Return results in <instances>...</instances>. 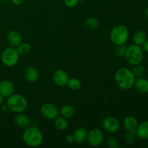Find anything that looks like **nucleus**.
<instances>
[{
    "label": "nucleus",
    "instance_id": "14",
    "mask_svg": "<svg viewBox=\"0 0 148 148\" xmlns=\"http://www.w3.org/2000/svg\"><path fill=\"white\" fill-rule=\"evenodd\" d=\"M24 77L27 82H35L38 79V71L33 66H27L24 70Z\"/></svg>",
    "mask_w": 148,
    "mask_h": 148
},
{
    "label": "nucleus",
    "instance_id": "23",
    "mask_svg": "<svg viewBox=\"0 0 148 148\" xmlns=\"http://www.w3.org/2000/svg\"><path fill=\"white\" fill-rule=\"evenodd\" d=\"M66 86H68V88L72 90L76 91L80 89L82 87V82L79 79L76 77L69 78Z\"/></svg>",
    "mask_w": 148,
    "mask_h": 148
},
{
    "label": "nucleus",
    "instance_id": "5",
    "mask_svg": "<svg viewBox=\"0 0 148 148\" xmlns=\"http://www.w3.org/2000/svg\"><path fill=\"white\" fill-rule=\"evenodd\" d=\"M124 58L130 64L134 65L141 64L143 60V51L140 46L132 44L127 46Z\"/></svg>",
    "mask_w": 148,
    "mask_h": 148
},
{
    "label": "nucleus",
    "instance_id": "24",
    "mask_svg": "<svg viewBox=\"0 0 148 148\" xmlns=\"http://www.w3.org/2000/svg\"><path fill=\"white\" fill-rule=\"evenodd\" d=\"M17 49L20 55L25 56V55H27V53H30V50H31V46H30V45L28 43H23V42H22L17 46Z\"/></svg>",
    "mask_w": 148,
    "mask_h": 148
},
{
    "label": "nucleus",
    "instance_id": "17",
    "mask_svg": "<svg viewBox=\"0 0 148 148\" xmlns=\"http://www.w3.org/2000/svg\"><path fill=\"white\" fill-rule=\"evenodd\" d=\"M59 114L61 116L66 119H71L75 116V108L70 104H65L61 107L59 110Z\"/></svg>",
    "mask_w": 148,
    "mask_h": 148
},
{
    "label": "nucleus",
    "instance_id": "15",
    "mask_svg": "<svg viewBox=\"0 0 148 148\" xmlns=\"http://www.w3.org/2000/svg\"><path fill=\"white\" fill-rule=\"evenodd\" d=\"M138 124L137 119L132 116H128L126 117L123 122V125L127 132H136Z\"/></svg>",
    "mask_w": 148,
    "mask_h": 148
},
{
    "label": "nucleus",
    "instance_id": "36",
    "mask_svg": "<svg viewBox=\"0 0 148 148\" xmlns=\"http://www.w3.org/2000/svg\"><path fill=\"white\" fill-rule=\"evenodd\" d=\"M1 109H0V116H1Z\"/></svg>",
    "mask_w": 148,
    "mask_h": 148
},
{
    "label": "nucleus",
    "instance_id": "31",
    "mask_svg": "<svg viewBox=\"0 0 148 148\" xmlns=\"http://www.w3.org/2000/svg\"><path fill=\"white\" fill-rule=\"evenodd\" d=\"M142 49H143V50H144L145 51L148 53V39H146L145 41L143 43V45H142Z\"/></svg>",
    "mask_w": 148,
    "mask_h": 148
},
{
    "label": "nucleus",
    "instance_id": "22",
    "mask_svg": "<svg viewBox=\"0 0 148 148\" xmlns=\"http://www.w3.org/2000/svg\"><path fill=\"white\" fill-rule=\"evenodd\" d=\"M146 39H147V36L143 30H138V31L135 32L133 36V41H134V44L140 46L145 41Z\"/></svg>",
    "mask_w": 148,
    "mask_h": 148
},
{
    "label": "nucleus",
    "instance_id": "19",
    "mask_svg": "<svg viewBox=\"0 0 148 148\" xmlns=\"http://www.w3.org/2000/svg\"><path fill=\"white\" fill-rule=\"evenodd\" d=\"M134 86L136 90L140 93H147L148 92V79L144 77H138L135 79Z\"/></svg>",
    "mask_w": 148,
    "mask_h": 148
},
{
    "label": "nucleus",
    "instance_id": "21",
    "mask_svg": "<svg viewBox=\"0 0 148 148\" xmlns=\"http://www.w3.org/2000/svg\"><path fill=\"white\" fill-rule=\"evenodd\" d=\"M99 25V21L96 17H89L86 18L84 21V27L85 29L89 30H95L98 27Z\"/></svg>",
    "mask_w": 148,
    "mask_h": 148
},
{
    "label": "nucleus",
    "instance_id": "8",
    "mask_svg": "<svg viewBox=\"0 0 148 148\" xmlns=\"http://www.w3.org/2000/svg\"><path fill=\"white\" fill-rule=\"evenodd\" d=\"M104 140V135L103 132L98 128L92 129L88 132L87 141L88 144L92 147H99L103 143Z\"/></svg>",
    "mask_w": 148,
    "mask_h": 148
},
{
    "label": "nucleus",
    "instance_id": "16",
    "mask_svg": "<svg viewBox=\"0 0 148 148\" xmlns=\"http://www.w3.org/2000/svg\"><path fill=\"white\" fill-rule=\"evenodd\" d=\"M75 142L77 144H82L87 140L88 132L83 127H78L73 132Z\"/></svg>",
    "mask_w": 148,
    "mask_h": 148
},
{
    "label": "nucleus",
    "instance_id": "1",
    "mask_svg": "<svg viewBox=\"0 0 148 148\" xmlns=\"http://www.w3.org/2000/svg\"><path fill=\"white\" fill-rule=\"evenodd\" d=\"M115 82L117 86L121 90H130L134 86L136 77L132 70L122 67L119 69L115 74Z\"/></svg>",
    "mask_w": 148,
    "mask_h": 148
},
{
    "label": "nucleus",
    "instance_id": "11",
    "mask_svg": "<svg viewBox=\"0 0 148 148\" xmlns=\"http://www.w3.org/2000/svg\"><path fill=\"white\" fill-rule=\"evenodd\" d=\"M14 92V84L10 80L4 79L0 82V93L4 98H8Z\"/></svg>",
    "mask_w": 148,
    "mask_h": 148
},
{
    "label": "nucleus",
    "instance_id": "25",
    "mask_svg": "<svg viewBox=\"0 0 148 148\" xmlns=\"http://www.w3.org/2000/svg\"><path fill=\"white\" fill-rule=\"evenodd\" d=\"M132 72H133L134 76L137 77H140L145 72V66L143 65H141L140 64H139L134 65Z\"/></svg>",
    "mask_w": 148,
    "mask_h": 148
},
{
    "label": "nucleus",
    "instance_id": "18",
    "mask_svg": "<svg viewBox=\"0 0 148 148\" xmlns=\"http://www.w3.org/2000/svg\"><path fill=\"white\" fill-rule=\"evenodd\" d=\"M136 134L139 138L143 140H148V121H145L142 122L140 124H138L137 130H136Z\"/></svg>",
    "mask_w": 148,
    "mask_h": 148
},
{
    "label": "nucleus",
    "instance_id": "29",
    "mask_svg": "<svg viewBox=\"0 0 148 148\" xmlns=\"http://www.w3.org/2000/svg\"><path fill=\"white\" fill-rule=\"evenodd\" d=\"M64 3L66 7L72 8L77 5L79 3V0H64Z\"/></svg>",
    "mask_w": 148,
    "mask_h": 148
},
{
    "label": "nucleus",
    "instance_id": "28",
    "mask_svg": "<svg viewBox=\"0 0 148 148\" xmlns=\"http://www.w3.org/2000/svg\"><path fill=\"white\" fill-rule=\"evenodd\" d=\"M106 145L110 148H117L119 147V142L116 137H110L107 139Z\"/></svg>",
    "mask_w": 148,
    "mask_h": 148
},
{
    "label": "nucleus",
    "instance_id": "10",
    "mask_svg": "<svg viewBox=\"0 0 148 148\" xmlns=\"http://www.w3.org/2000/svg\"><path fill=\"white\" fill-rule=\"evenodd\" d=\"M69 77L68 74L62 69H57L53 74V81L59 87H65L67 85Z\"/></svg>",
    "mask_w": 148,
    "mask_h": 148
},
{
    "label": "nucleus",
    "instance_id": "6",
    "mask_svg": "<svg viewBox=\"0 0 148 148\" xmlns=\"http://www.w3.org/2000/svg\"><path fill=\"white\" fill-rule=\"evenodd\" d=\"M20 53L17 48L10 46L4 49L1 55V60L3 64L7 67L15 66L20 59Z\"/></svg>",
    "mask_w": 148,
    "mask_h": 148
},
{
    "label": "nucleus",
    "instance_id": "33",
    "mask_svg": "<svg viewBox=\"0 0 148 148\" xmlns=\"http://www.w3.org/2000/svg\"><path fill=\"white\" fill-rule=\"evenodd\" d=\"M1 112H7V111H9V108H8V106H7V104H4V105H2L1 104Z\"/></svg>",
    "mask_w": 148,
    "mask_h": 148
},
{
    "label": "nucleus",
    "instance_id": "26",
    "mask_svg": "<svg viewBox=\"0 0 148 148\" xmlns=\"http://www.w3.org/2000/svg\"><path fill=\"white\" fill-rule=\"evenodd\" d=\"M126 49H127V46H125V44L116 45V47L114 49V53L118 57H124V55H125L126 53Z\"/></svg>",
    "mask_w": 148,
    "mask_h": 148
},
{
    "label": "nucleus",
    "instance_id": "30",
    "mask_svg": "<svg viewBox=\"0 0 148 148\" xmlns=\"http://www.w3.org/2000/svg\"><path fill=\"white\" fill-rule=\"evenodd\" d=\"M66 143H69V144H72V143H75L73 134H68V135L66 137Z\"/></svg>",
    "mask_w": 148,
    "mask_h": 148
},
{
    "label": "nucleus",
    "instance_id": "13",
    "mask_svg": "<svg viewBox=\"0 0 148 148\" xmlns=\"http://www.w3.org/2000/svg\"><path fill=\"white\" fill-rule=\"evenodd\" d=\"M7 41L10 46L17 48L23 42V38L21 34L17 30H11L7 35Z\"/></svg>",
    "mask_w": 148,
    "mask_h": 148
},
{
    "label": "nucleus",
    "instance_id": "3",
    "mask_svg": "<svg viewBox=\"0 0 148 148\" xmlns=\"http://www.w3.org/2000/svg\"><path fill=\"white\" fill-rule=\"evenodd\" d=\"M6 104L8 106L9 111L16 114L23 113L28 107V102L25 97L19 93H13L9 96Z\"/></svg>",
    "mask_w": 148,
    "mask_h": 148
},
{
    "label": "nucleus",
    "instance_id": "7",
    "mask_svg": "<svg viewBox=\"0 0 148 148\" xmlns=\"http://www.w3.org/2000/svg\"><path fill=\"white\" fill-rule=\"evenodd\" d=\"M42 116L47 120L53 121L59 114V110L55 104L52 103H46L40 108Z\"/></svg>",
    "mask_w": 148,
    "mask_h": 148
},
{
    "label": "nucleus",
    "instance_id": "20",
    "mask_svg": "<svg viewBox=\"0 0 148 148\" xmlns=\"http://www.w3.org/2000/svg\"><path fill=\"white\" fill-rule=\"evenodd\" d=\"M54 127L59 131H65L68 128V121L66 119L58 116L54 120Z\"/></svg>",
    "mask_w": 148,
    "mask_h": 148
},
{
    "label": "nucleus",
    "instance_id": "35",
    "mask_svg": "<svg viewBox=\"0 0 148 148\" xmlns=\"http://www.w3.org/2000/svg\"><path fill=\"white\" fill-rule=\"evenodd\" d=\"M145 16L147 18H148V7L145 10Z\"/></svg>",
    "mask_w": 148,
    "mask_h": 148
},
{
    "label": "nucleus",
    "instance_id": "27",
    "mask_svg": "<svg viewBox=\"0 0 148 148\" xmlns=\"http://www.w3.org/2000/svg\"><path fill=\"white\" fill-rule=\"evenodd\" d=\"M136 136H137V134H136L135 132H127L125 137H124V140L127 144H133L135 141Z\"/></svg>",
    "mask_w": 148,
    "mask_h": 148
},
{
    "label": "nucleus",
    "instance_id": "32",
    "mask_svg": "<svg viewBox=\"0 0 148 148\" xmlns=\"http://www.w3.org/2000/svg\"><path fill=\"white\" fill-rule=\"evenodd\" d=\"M13 4H14V5L16 6H20L21 5V4H23V2H24L25 0H11Z\"/></svg>",
    "mask_w": 148,
    "mask_h": 148
},
{
    "label": "nucleus",
    "instance_id": "34",
    "mask_svg": "<svg viewBox=\"0 0 148 148\" xmlns=\"http://www.w3.org/2000/svg\"><path fill=\"white\" fill-rule=\"evenodd\" d=\"M3 102H4V97H3L2 95H1V94L0 93V106L3 103Z\"/></svg>",
    "mask_w": 148,
    "mask_h": 148
},
{
    "label": "nucleus",
    "instance_id": "12",
    "mask_svg": "<svg viewBox=\"0 0 148 148\" xmlns=\"http://www.w3.org/2000/svg\"><path fill=\"white\" fill-rule=\"evenodd\" d=\"M14 123L15 126L21 130H25L30 127L31 121L30 118L23 113H19L14 117Z\"/></svg>",
    "mask_w": 148,
    "mask_h": 148
},
{
    "label": "nucleus",
    "instance_id": "4",
    "mask_svg": "<svg viewBox=\"0 0 148 148\" xmlns=\"http://www.w3.org/2000/svg\"><path fill=\"white\" fill-rule=\"evenodd\" d=\"M129 30L124 25H117L111 29L110 32V38L115 45H124L129 38Z\"/></svg>",
    "mask_w": 148,
    "mask_h": 148
},
{
    "label": "nucleus",
    "instance_id": "2",
    "mask_svg": "<svg viewBox=\"0 0 148 148\" xmlns=\"http://www.w3.org/2000/svg\"><path fill=\"white\" fill-rule=\"evenodd\" d=\"M23 132V140L25 144L30 147H38L43 141V135L38 127L30 126Z\"/></svg>",
    "mask_w": 148,
    "mask_h": 148
},
{
    "label": "nucleus",
    "instance_id": "9",
    "mask_svg": "<svg viewBox=\"0 0 148 148\" xmlns=\"http://www.w3.org/2000/svg\"><path fill=\"white\" fill-rule=\"evenodd\" d=\"M102 127L103 130L110 134L117 132L120 128L119 121L116 118L113 116H106L102 121Z\"/></svg>",
    "mask_w": 148,
    "mask_h": 148
}]
</instances>
